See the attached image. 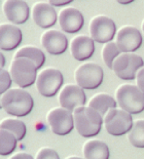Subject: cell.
Here are the masks:
<instances>
[{
    "label": "cell",
    "instance_id": "6da1fadb",
    "mask_svg": "<svg viewBox=\"0 0 144 159\" xmlns=\"http://www.w3.org/2000/svg\"><path fill=\"white\" fill-rule=\"evenodd\" d=\"M1 108L6 113L23 117L31 113L34 106L33 98L28 91L15 89L1 94Z\"/></svg>",
    "mask_w": 144,
    "mask_h": 159
},
{
    "label": "cell",
    "instance_id": "7a4b0ae2",
    "mask_svg": "<svg viewBox=\"0 0 144 159\" xmlns=\"http://www.w3.org/2000/svg\"><path fill=\"white\" fill-rule=\"evenodd\" d=\"M77 133L84 138L95 137L100 133L103 117L92 107H78L73 111Z\"/></svg>",
    "mask_w": 144,
    "mask_h": 159
},
{
    "label": "cell",
    "instance_id": "3957f363",
    "mask_svg": "<svg viewBox=\"0 0 144 159\" xmlns=\"http://www.w3.org/2000/svg\"><path fill=\"white\" fill-rule=\"evenodd\" d=\"M116 102L128 113L139 114L144 111V93L138 86L123 84L116 90Z\"/></svg>",
    "mask_w": 144,
    "mask_h": 159
},
{
    "label": "cell",
    "instance_id": "277c9868",
    "mask_svg": "<svg viewBox=\"0 0 144 159\" xmlns=\"http://www.w3.org/2000/svg\"><path fill=\"white\" fill-rule=\"evenodd\" d=\"M10 75L20 87H29L36 81L37 67L27 57H15L10 66Z\"/></svg>",
    "mask_w": 144,
    "mask_h": 159
},
{
    "label": "cell",
    "instance_id": "5b68a950",
    "mask_svg": "<svg viewBox=\"0 0 144 159\" xmlns=\"http://www.w3.org/2000/svg\"><path fill=\"white\" fill-rule=\"evenodd\" d=\"M144 66L143 59L138 55L125 52L119 55L113 62L112 70L122 80H133Z\"/></svg>",
    "mask_w": 144,
    "mask_h": 159
},
{
    "label": "cell",
    "instance_id": "8992f818",
    "mask_svg": "<svg viewBox=\"0 0 144 159\" xmlns=\"http://www.w3.org/2000/svg\"><path fill=\"white\" fill-rule=\"evenodd\" d=\"M106 130L112 136L118 137L129 133L133 127V118L131 114L122 109L109 110L103 119Z\"/></svg>",
    "mask_w": 144,
    "mask_h": 159
},
{
    "label": "cell",
    "instance_id": "52a82bcc",
    "mask_svg": "<svg viewBox=\"0 0 144 159\" xmlns=\"http://www.w3.org/2000/svg\"><path fill=\"white\" fill-rule=\"evenodd\" d=\"M103 78H104L103 69L94 63L84 64L75 72V80L77 85L85 89H97L101 85Z\"/></svg>",
    "mask_w": 144,
    "mask_h": 159
},
{
    "label": "cell",
    "instance_id": "ba28073f",
    "mask_svg": "<svg viewBox=\"0 0 144 159\" xmlns=\"http://www.w3.org/2000/svg\"><path fill=\"white\" fill-rule=\"evenodd\" d=\"M63 75L59 70L47 68L39 73L36 79V85L39 93L43 97H54L63 84Z\"/></svg>",
    "mask_w": 144,
    "mask_h": 159
},
{
    "label": "cell",
    "instance_id": "9c48e42d",
    "mask_svg": "<svg viewBox=\"0 0 144 159\" xmlns=\"http://www.w3.org/2000/svg\"><path fill=\"white\" fill-rule=\"evenodd\" d=\"M47 121L54 134L58 136H66L74 127V116L71 111L65 108H56L47 115Z\"/></svg>",
    "mask_w": 144,
    "mask_h": 159
},
{
    "label": "cell",
    "instance_id": "30bf717a",
    "mask_svg": "<svg viewBox=\"0 0 144 159\" xmlns=\"http://www.w3.org/2000/svg\"><path fill=\"white\" fill-rule=\"evenodd\" d=\"M90 32L94 41L99 43H108L114 38L116 26L113 20L104 16H96L92 20Z\"/></svg>",
    "mask_w": 144,
    "mask_h": 159
},
{
    "label": "cell",
    "instance_id": "8fae6325",
    "mask_svg": "<svg viewBox=\"0 0 144 159\" xmlns=\"http://www.w3.org/2000/svg\"><path fill=\"white\" fill-rule=\"evenodd\" d=\"M116 44L123 53L135 52L142 44V35L135 27L125 26L118 32Z\"/></svg>",
    "mask_w": 144,
    "mask_h": 159
},
{
    "label": "cell",
    "instance_id": "7c38bea8",
    "mask_svg": "<svg viewBox=\"0 0 144 159\" xmlns=\"http://www.w3.org/2000/svg\"><path fill=\"white\" fill-rule=\"evenodd\" d=\"M87 97L79 85H74V84H68L61 90L59 96V102L62 108L74 111L78 107H82L85 104Z\"/></svg>",
    "mask_w": 144,
    "mask_h": 159
},
{
    "label": "cell",
    "instance_id": "4fadbf2b",
    "mask_svg": "<svg viewBox=\"0 0 144 159\" xmlns=\"http://www.w3.org/2000/svg\"><path fill=\"white\" fill-rule=\"evenodd\" d=\"M41 43L46 52L54 56L64 53L68 46L67 37L62 32L56 31V30H50L43 33L41 37Z\"/></svg>",
    "mask_w": 144,
    "mask_h": 159
},
{
    "label": "cell",
    "instance_id": "5bb4252c",
    "mask_svg": "<svg viewBox=\"0 0 144 159\" xmlns=\"http://www.w3.org/2000/svg\"><path fill=\"white\" fill-rule=\"evenodd\" d=\"M3 9L7 20L13 24H24L29 19L30 8L24 0H6Z\"/></svg>",
    "mask_w": 144,
    "mask_h": 159
},
{
    "label": "cell",
    "instance_id": "9a60e30c",
    "mask_svg": "<svg viewBox=\"0 0 144 159\" xmlns=\"http://www.w3.org/2000/svg\"><path fill=\"white\" fill-rule=\"evenodd\" d=\"M59 23L62 30L67 33H76L84 23V16L76 8H64L59 15Z\"/></svg>",
    "mask_w": 144,
    "mask_h": 159
},
{
    "label": "cell",
    "instance_id": "2e32d148",
    "mask_svg": "<svg viewBox=\"0 0 144 159\" xmlns=\"http://www.w3.org/2000/svg\"><path fill=\"white\" fill-rule=\"evenodd\" d=\"M32 16L34 22L40 28H50L57 23L58 15L53 5L44 2L36 3L33 7Z\"/></svg>",
    "mask_w": 144,
    "mask_h": 159
},
{
    "label": "cell",
    "instance_id": "e0dca14e",
    "mask_svg": "<svg viewBox=\"0 0 144 159\" xmlns=\"http://www.w3.org/2000/svg\"><path fill=\"white\" fill-rule=\"evenodd\" d=\"M22 31L12 24H3L0 27V47L2 50H12L22 42Z\"/></svg>",
    "mask_w": 144,
    "mask_h": 159
},
{
    "label": "cell",
    "instance_id": "ac0fdd59",
    "mask_svg": "<svg viewBox=\"0 0 144 159\" xmlns=\"http://www.w3.org/2000/svg\"><path fill=\"white\" fill-rule=\"evenodd\" d=\"M95 52L94 39L92 37L80 35L72 40L71 53L77 61H85L93 56Z\"/></svg>",
    "mask_w": 144,
    "mask_h": 159
},
{
    "label": "cell",
    "instance_id": "d6986e66",
    "mask_svg": "<svg viewBox=\"0 0 144 159\" xmlns=\"http://www.w3.org/2000/svg\"><path fill=\"white\" fill-rule=\"evenodd\" d=\"M84 155L85 159H109V148L104 142L92 140L84 144Z\"/></svg>",
    "mask_w": 144,
    "mask_h": 159
},
{
    "label": "cell",
    "instance_id": "ffe728a7",
    "mask_svg": "<svg viewBox=\"0 0 144 159\" xmlns=\"http://www.w3.org/2000/svg\"><path fill=\"white\" fill-rule=\"evenodd\" d=\"M116 105H118V102L107 93L96 94L89 103V106L97 111L103 117V119H104V117L108 113L109 110L116 108Z\"/></svg>",
    "mask_w": 144,
    "mask_h": 159
},
{
    "label": "cell",
    "instance_id": "44dd1931",
    "mask_svg": "<svg viewBox=\"0 0 144 159\" xmlns=\"http://www.w3.org/2000/svg\"><path fill=\"white\" fill-rule=\"evenodd\" d=\"M15 57H27L35 64L37 69L41 68L46 62V56L39 48L34 46H26L18 50Z\"/></svg>",
    "mask_w": 144,
    "mask_h": 159
},
{
    "label": "cell",
    "instance_id": "7402d4cb",
    "mask_svg": "<svg viewBox=\"0 0 144 159\" xmlns=\"http://www.w3.org/2000/svg\"><path fill=\"white\" fill-rule=\"evenodd\" d=\"M17 141L18 139L12 133L8 130H0V153L3 156L12 154L17 148Z\"/></svg>",
    "mask_w": 144,
    "mask_h": 159
},
{
    "label": "cell",
    "instance_id": "603a6c76",
    "mask_svg": "<svg viewBox=\"0 0 144 159\" xmlns=\"http://www.w3.org/2000/svg\"><path fill=\"white\" fill-rule=\"evenodd\" d=\"M0 126H1L2 129L8 130L10 133H12L16 136V138L18 139V141L23 140L26 136V131H27L26 125L21 120L7 118V119H4L2 121Z\"/></svg>",
    "mask_w": 144,
    "mask_h": 159
},
{
    "label": "cell",
    "instance_id": "cb8c5ba5",
    "mask_svg": "<svg viewBox=\"0 0 144 159\" xmlns=\"http://www.w3.org/2000/svg\"><path fill=\"white\" fill-rule=\"evenodd\" d=\"M129 141L134 147L144 148V120H138L133 124L129 134Z\"/></svg>",
    "mask_w": 144,
    "mask_h": 159
},
{
    "label": "cell",
    "instance_id": "d4e9b609",
    "mask_svg": "<svg viewBox=\"0 0 144 159\" xmlns=\"http://www.w3.org/2000/svg\"><path fill=\"white\" fill-rule=\"evenodd\" d=\"M121 49L118 48V44H116V42H108L106 43L104 48L102 50V57H103V61H104V63L106 64V66L108 67V68L112 69L113 67V62H114V60L118 57L119 55H121Z\"/></svg>",
    "mask_w": 144,
    "mask_h": 159
},
{
    "label": "cell",
    "instance_id": "484cf974",
    "mask_svg": "<svg viewBox=\"0 0 144 159\" xmlns=\"http://www.w3.org/2000/svg\"><path fill=\"white\" fill-rule=\"evenodd\" d=\"M0 79H1V85H0V93L3 94L4 93L8 90L10 87V84H12V77L10 75V73L7 72L6 70L1 69L0 71Z\"/></svg>",
    "mask_w": 144,
    "mask_h": 159
},
{
    "label": "cell",
    "instance_id": "4316f807",
    "mask_svg": "<svg viewBox=\"0 0 144 159\" xmlns=\"http://www.w3.org/2000/svg\"><path fill=\"white\" fill-rule=\"evenodd\" d=\"M36 159H60V157L57 152L53 149L43 148L37 153Z\"/></svg>",
    "mask_w": 144,
    "mask_h": 159
},
{
    "label": "cell",
    "instance_id": "83f0119b",
    "mask_svg": "<svg viewBox=\"0 0 144 159\" xmlns=\"http://www.w3.org/2000/svg\"><path fill=\"white\" fill-rule=\"evenodd\" d=\"M136 79H137L136 81L137 84H138V87L144 93V68L139 70V72L137 73Z\"/></svg>",
    "mask_w": 144,
    "mask_h": 159
},
{
    "label": "cell",
    "instance_id": "f1b7e54d",
    "mask_svg": "<svg viewBox=\"0 0 144 159\" xmlns=\"http://www.w3.org/2000/svg\"><path fill=\"white\" fill-rule=\"evenodd\" d=\"M73 0H49L50 4L53 6H64L71 3Z\"/></svg>",
    "mask_w": 144,
    "mask_h": 159
},
{
    "label": "cell",
    "instance_id": "f546056e",
    "mask_svg": "<svg viewBox=\"0 0 144 159\" xmlns=\"http://www.w3.org/2000/svg\"><path fill=\"white\" fill-rule=\"evenodd\" d=\"M9 159H33V157L31 156L30 154H27V153H19V154L13 155V156L10 157Z\"/></svg>",
    "mask_w": 144,
    "mask_h": 159
},
{
    "label": "cell",
    "instance_id": "4dcf8cb0",
    "mask_svg": "<svg viewBox=\"0 0 144 159\" xmlns=\"http://www.w3.org/2000/svg\"><path fill=\"white\" fill-rule=\"evenodd\" d=\"M118 3H121V4H123V5H126V4H130V3H132L133 1H135V0H116Z\"/></svg>",
    "mask_w": 144,
    "mask_h": 159
},
{
    "label": "cell",
    "instance_id": "1f68e13d",
    "mask_svg": "<svg viewBox=\"0 0 144 159\" xmlns=\"http://www.w3.org/2000/svg\"><path fill=\"white\" fill-rule=\"evenodd\" d=\"M0 56H1V68H3L5 66V57L3 53H1Z\"/></svg>",
    "mask_w": 144,
    "mask_h": 159
},
{
    "label": "cell",
    "instance_id": "d6a6232c",
    "mask_svg": "<svg viewBox=\"0 0 144 159\" xmlns=\"http://www.w3.org/2000/svg\"><path fill=\"white\" fill-rule=\"evenodd\" d=\"M67 159H84V158H80V157H76V156H72V157H69Z\"/></svg>",
    "mask_w": 144,
    "mask_h": 159
},
{
    "label": "cell",
    "instance_id": "836d02e7",
    "mask_svg": "<svg viewBox=\"0 0 144 159\" xmlns=\"http://www.w3.org/2000/svg\"><path fill=\"white\" fill-rule=\"evenodd\" d=\"M142 30H143V32H144V22H143V24H142Z\"/></svg>",
    "mask_w": 144,
    "mask_h": 159
}]
</instances>
